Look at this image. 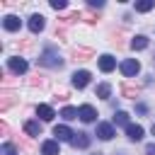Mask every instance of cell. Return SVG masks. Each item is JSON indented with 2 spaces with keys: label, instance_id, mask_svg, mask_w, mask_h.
<instances>
[{
  "label": "cell",
  "instance_id": "6da1fadb",
  "mask_svg": "<svg viewBox=\"0 0 155 155\" xmlns=\"http://www.w3.org/2000/svg\"><path fill=\"white\" fill-rule=\"evenodd\" d=\"M39 65H46V68H61L63 61H61V56L56 53V48H46V51L39 56Z\"/></svg>",
  "mask_w": 155,
  "mask_h": 155
},
{
  "label": "cell",
  "instance_id": "7a4b0ae2",
  "mask_svg": "<svg viewBox=\"0 0 155 155\" xmlns=\"http://www.w3.org/2000/svg\"><path fill=\"white\" fill-rule=\"evenodd\" d=\"M7 68L15 73V75H22V73H27V61L24 58H19V56H12V58H7Z\"/></svg>",
  "mask_w": 155,
  "mask_h": 155
},
{
  "label": "cell",
  "instance_id": "3957f363",
  "mask_svg": "<svg viewBox=\"0 0 155 155\" xmlns=\"http://www.w3.org/2000/svg\"><path fill=\"white\" fill-rule=\"evenodd\" d=\"M138 70H140V63H138L136 58H126V61L121 63V73H124L126 78H133Z\"/></svg>",
  "mask_w": 155,
  "mask_h": 155
},
{
  "label": "cell",
  "instance_id": "277c9868",
  "mask_svg": "<svg viewBox=\"0 0 155 155\" xmlns=\"http://www.w3.org/2000/svg\"><path fill=\"white\" fill-rule=\"evenodd\" d=\"M90 73L87 70H78V73H73V87H78V90H82V87H87L90 85Z\"/></svg>",
  "mask_w": 155,
  "mask_h": 155
},
{
  "label": "cell",
  "instance_id": "5b68a950",
  "mask_svg": "<svg viewBox=\"0 0 155 155\" xmlns=\"http://www.w3.org/2000/svg\"><path fill=\"white\" fill-rule=\"evenodd\" d=\"M44 27H46V17H44V15H31V17H29V29H31V34L44 31Z\"/></svg>",
  "mask_w": 155,
  "mask_h": 155
},
{
  "label": "cell",
  "instance_id": "8992f818",
  "mask_svg": "<svg viewBox=\"0 0 155 155\" xmlns=\"http://www.w3.org/2000/svg\"><path fill=\"white\" fill-rule=\"evenodd\" d=\"M114 68H116V58L109 56V53H102V56H99V70H102V73H111Z\"/></svg>",
  "mask_w": 155,
  "mask_h": 155
},
{
  "label": "cell",
  "instance_id": "52a82bcc",
  "mask_svg": "<svg viewBox=\"0 0 155 155\" xmlns=\"http://www.w3.org/2000/svg\"><path fill=\"white\" fill-rule=\"evenodd\" d=\"M78 111H80V121H85V124H92V121L97 119V111H94L92 104H82Z\"/></svg>",
  "mask_w": 155,
  "mask_h": 155
},
{
  "label": "cell",
  "instance_id": "ba28073f",
  "mask_svg": "<svg viewBox=\"0 0 155 155\" xmlns=\"http://www.w3.org/2000/svg\"><path fill=\"white\" fill-rule=\"evenodd\" d=\"M53 136H56L58 140H73V136H75V133H73L68 126H63V124H61V126H53Z\"/></svg>",
  "mask_w": 155,
  "mask_h": 155
},
{
  "label": "cell",
  "instance_id": "9c48e42d",
  "mask_svg": "<svg viewBox=\"0 0 155 155\" xmlns=\"http://www.w3.org/2000/svg\"><path fill=\"white\" fill-rule=\"evenodd\" d=\"M2 27H5L7 31H17V29L22 27V22H19V17H17V15H7V17L2 19Z\"/></svg>",
  "mask_w": 155,
  "mask_h": 155
},
{
  "label": "cell",
  "instance_id": "30bf717a",
  "mask_svg": "<svg viewBox=\"0 0 155 155\" xmlns=\"http://www.w3.org/2000/svg\"><path fill=\"white\" fill-rule=\"evenodd\" d=\"M111 136H114V126H111V124H97V138L109 140Z\"/></svg>",
  "mask_w": 155,
  "mask_h": 155
},
{
  "label": "cell",
  "instance_id": "8fae6325",
  "mask_svg": "<svg viewBox=\"0 0 155 155\" xmlns=\"http://www.w3.org/2000/svg\"><path fill=\"white\" fill-rule=\"evenodd\" d=\"M36 116H41V121H51V119L56 116V111H53L48 104H39V107H36Z\"/></svg>",
  "mask_w": 155,
  "mask_h": 155
},
{
  "label": "cell",
  "instance_id": "7c38bea8",
  "mask_svg": "<svg viewBox=\"0 0 155 155\" xmlns=\"http://www.w3.org/2000/svg\"><path fill=\"white\" fill-rule=\"evenodd\" d=\"M126 136H128L131 140H140V138H143V126H138V124H128V126H126Z\"/></svg>",
  "mask_w": 155,
  "mask_h": 155
},
{
  "label": "cell",
  "instance_id": "4fadbf2b",
  "mask_svg": "<svg viewBox=\"0 0 155 155\" xmlns=\"http://www.w3.org/2000/svg\"><path fill=\"white\" fill-rule=\"evenodd\" d=\"M73 148H90V136L87 133H75L73 140H70Z\"/></svg>",
  "mask_w": 155,
  "mask_h": 155
},
{
  "label": "cell",
  "instance_id": "5bb4252c",
  "mask_svg": "<svg viewBox=\"0 0 155 155\" xmlns=\"http://www.w3.org/2000/svg\"><path fill=\"white\" fill-rule=\"evenodd\" d=\"M41 155H61V150H58V140H44V145H41Z\"/></svg>",
  "mask_w": 155,
  "mask_h": 155
},
{
  "label": "cell",
  "instance_id": "9a60e30c",
  "mask_svg": "<svg viewBox=\"0 0 155 155\" xmlns=\"http://www.w3.org/2000/svg\"><path fill=\"white\" fill-rule=\"evenodd\" d=\"M131 48L133 51H143V48H148V36H133V41H131Z\"/></svg>",
  "mask_w": 155,
  "mask_h": 155
},
{
  "label": "cell",
  "instance_id": "2e32d148",
  "mask_svg": "<svg viewBox=\"0 0 155 155\" xmlns=\"http://www.w3.org/2000/svg\"><path fill=\"white\" fill-rule=\"evenodd\" d=\"M121 94H124V97H131V99H136V97L140 94V90H138L136 85H128V82H126V85H121Z\"/></svg>",
  "mask_w": 155,
  "mask_h": 155
},
{
  "label": "cell",
  "instance_id": "e0dca14e",
  "mask_svg": "<svg viewBox=\"0 0 155 155\" xmlns=\"http://www.w3.org/2000/svg\"><path fill=\"white\" fill-rule=\"evenodd\" d=\"M109 94H111V85H109V82L97 85V97H99V99H109Z\"/></svg>",
  "mask_w": 155,
  "mask_h": 155
},
{
  "label": "cell",
  "instance_id": "ac0fdd59",
  "mask_svg": "<svg viewBox=\"0 0 155 155\" xmlns=\"http://www.w3.org/2000/svg\"><path fill=\"white\" fill-rule=\"evenodd\" d=\"M61 116H63L65 121H73V119H80V111H78L75 107H65V109L61 111Z\"/></svg>",
  "mask_w": 155,
  "mask_h": 155
},
{
  "label": "cell",
  "instance_id": "d6986e66",
  "mask_svg": "<svg viewBox=\"0 0 155 155\" xmlns=\"http://www.w3.org/2000/svg\"><path fill=\"white\" fill-rule=\"evenodd\" d=\"M24 131H27L29 136H41V126H39L36 121H24Z\"/></svg>",
  "mask_w": 155,
  "mask_h": 155
},
{
  "label": "cell",
  "instance_id": "ffe728a7",
  "mask_svg": "<svg viewBox=\"0 0 155 155\" xmlns=\"http://www.w3.org/2000/svg\"><path fill=\"white\" fill-rule=\"evenodd\" d=\"M155 7V0H140V2H136V12H150Z\"/></svg>",
  "mask_w": 155,
  "mask_h": 155
},
{
  "label": "cell",
  "instance_id": "44dd1931",
  "mask_svg": "<svg viewBox=\"0 0 155 155\" xmlns=\"http://www.w3.org/2000/svg\"><path fill=\"white\" fill-rule=\"evenodd\" d=\"M73 56H75L78 61H87V58H92L94 53H92L90 48H75V51H73Z\"/></svg>",
  "mask_w": 155,
  "mask_h": 155
},
{
  "label": "cell",
  "instance_id": "7402d4cb",
  "mask_svg": "<svg viewBox=\"0 0 155 155\" xmlns=\"http://www.w3.org/2000/svg\"><path fill=\"white\" fill-rule=\"evenodd\" d=\"M114 124L116 126H128V114L126 111H116L114 114Z\"/></svg>",
  "mask_w": 155,
  "mask_h": 155
},
{
  "label": "cell",
  "instance_id": "603a6c76",
  "mask_svg": "<svg viewBox=\"0 0 155 155\" xmlns=\"http://www.w3.org/2000/svg\"><path fill=\"white\" fill-rule=\"evenodd\" d=\"M2 97H5V99H2V104H0V109H2V111H5V109H7V107H10V104H12V94H10V92H5V94H2Z\"/></svg>",
  "mask_w": 155,
  "mask_h": 155
},
{
  "label": "cell",
  "instance_id": "cb8c5ba5",
  "mask_svg": "<svg viewBox=\"0 0 155 155\" xmlns=\"http://www.w3.org/2000/svg\"><path fill=\"white\" fill-rule=\"evenodd\" d=\"M51 7L53 10H65V0H51Z\"/></svg>",
  "mask_w": 155,
  "mask_h": 155
},
{
  "label": "cell",
  "instance_id": "d4e9b609",
  "mask_svg": "<svg viewBox=\"0 0 155 155\" xmlns=\"http://www.w3.org/2000/svg\"><path fill=\"white\" fill-rule=\"evenodd\" d=\"M2 155H15V145L12 143H5L2 145Z\"/></svg>",
  "mask_w": 155,
  "mask_h": 155
},
{
  "label": "cell",
  "instance_id": "484cf974",
  "mask_svg": "<svg viewBox=\"0 0 155 155\" xmlns=\"http://www.w3.org/2000/svg\"><path fill=\"white\" fill-rule=\"evenodd\" d=\"M82 19H85V22H90V24H94V22H97V17H94L92 12H82Z\"/></svg>",
  "mask_w": 155,
  "mask_h": 155
},
{
  "label": "cell",
  "instance_id": "4316f807",
  "mask_svg": "<svg viewBox=\"0 0 155 155\" xmlns=\"http://www.w3.org/2000/svg\"><path fill=\"white\" fill-rule=\"evenodd\" d=\"M145 155H155V143H148L145 145Z\"/></svg>",
  "mask_w": 155,
  "mask_h": 155
},
{
  "label": "cell",
  "instance_id": "83f0119b",
  "mask_svg": "<svg viewBox=\"0 0 155 155\" xmlns=\"http://www.w3.org/2000/svg\"><path fill=\"white\" fill-rule=\"evenodd\" d=\"M87 5H90V7H102V5H104V2H102V0H90V2H87Z\"/></svg>",
  "mask_w": 155,
  "mask_h": 155
},
{
  "label": "cell",
  "instance_id": "f1b7e54d",
  "mask_svg": "<svg viewBox=\"0 0 155 155\" xmlns=\"http://www.w3.org/2000/svg\"><path fill=\"white\" fill-rule=\"evenodd\" d=\"M136 109H138V114H145V111H148V107H145V104H136Z\"/></svg>",
  "mask_w": 155,
  "mask_h": 155
},
{
  "label": "cell",
  "instance_id": "f546056e",
  "mask_svg": "<svg viewBox=\"0 0 155 155\" xmlns=\"http://www.w3.org/2000/svg\"><path fill=\"white\" fill-rule=\"evenodd\" d=\"M0 133H2V136H7V124H5V121L0 124Z\"/></svg>",
  "mask_w": 155,
  "mask_h": 155
},
{
  "label": "cell",
  "instance_id": "4dcf8cb0",
  "mask_svg": "<svg viewBox=\"0 0 155 155\" xmlns=\"http://www.w3.org/2000/svg\"><path fill=\"white\" fill-rule=\"evenodd\" d=\"M150 131H153V136H155V124H153V128H150Z\"/></svg>",
  "mask_w": 155,
  "mask_h": 155
},
{
  "label": "cell",
  "instance_id": "1f68e13d",
  "mask_svg": "<svg viewBox=\"0 0 155 155\" xmlns=\"http://www.w3.org/2000/svg\"><path fill=\"white\" fill-rule=\"evenodd\" d=\"M94 155H99V153H94Z\"/></svg>",
  "mask_w": 155,
  "mask_h": 155
}]
</instances>
